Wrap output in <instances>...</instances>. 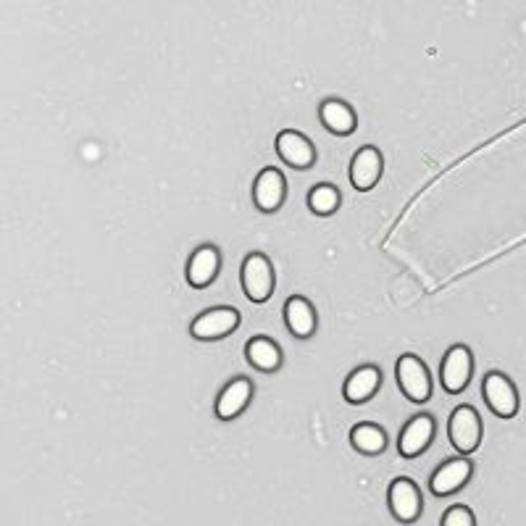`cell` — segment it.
<instances>
[{"label":"cell","instance_id":"cell-1","mask_svg":"<svg viewBox=\"0 0 526 526\" xmlns=\"http://www.w3.org/2000/svg\"><path fill=\"white\" fill-rule=\"evenodd\" d=\"M242 290L253 303H266L274 292V266L263 253H250L242 263Z\"/></svg>","mask_w":526,"mask_h":526},{"label":"cell","instance_id":"cell-2","mask_svg":"<svg viewBox=\"0 0 526 526\" xmlns=\"http://www.w3.org/2000/svg\"><path fill=\"white\" fill-rule=\"evenodd\" d=\"M482 395L487 400V406L500 419H513L519 413V392L513 387V382L500 371L487 374L482 382Z\"/></svg>","mask_w":526,"mask_h":526},{"label":"cell","instance_id":"cell-3","mask_svg":"<svg viewBox=\"0 0 526 526\" xmlns=\"http://www.w3.org/2000/svg\"><path fill=\"white\" fill-rule=\"evenodd\" d=\"M237 327H240V313L235 308H211V311L200 313L198 319L192 321L190 335L195 340L214 342L232 335Z\"/></svg>","mask_w":526,"mask_h":526},{"label":"cell","instance_id":"cell-4","mask_svg":"<svg viewBox=\"0 0 526 526\" xmlns=\"http://www.w3.org/2000/svg\"><path fill=\"white\" fill-rule=\"evenodd\" d=\"M398 384L403 395L413 403H427L432 395V379L424 361L416 356H403L398 361Z\"/></svg>","mask_w":526,"mask_h":526},{"label":"cell","instance_id":"cell-5","mask_svg":"<svg viewBox=\"0 0 526 526\" xmlns=\"http://www.w3.org/2000/svg\"><path fill=\"white\" fill-rule=\"evenodd\" d=\"M448 429L450 442L458 453H474L482 442V421H479V413L469 406L455 408Z\"/></svg>","mask_w":526,"mask_h":526},{"label":"cell","instance_id":"cell-6","mask_svg":"<svg viewBox=\"0 0 526 526\" xmlns=\"http://www.w3.org/2000/svg\"><path fill=\"white\" fill-rule=\"evenodd\" d=\"M471 371H474V358H471V350L466 345H453L448 350V356L442 358V369L440 379L442 387L448 392H463L466 384L471 382Z\"/></svg>","mask_w":526,"mask_h":526},{"label":"cell","instance_id":"cell-7","mask_svg":"<svg viewBox=\"0 0 526 526\" xmlns=\"http://www.w3.org/2000/svg\"><path fill=\"white\" fill-rule=\"evenodd\" d=\"M285 192L287 185L282 171L263 169L256 177V185H253V203H256L258 211H263V214H274L285 203Z\"/></svg>","mask_w":526,"mask_h":526},{"label":"cell","instance_id":"cell-8","mask_svg":"<svg viewBox=\"0 0 526 526\" xmlns=\"http://www.w3.org/2000/svg\"><path fill=\"white\" fill-rule=\"evenodd\" d=\"M277 153L292 169H311L316 164V148H313L311 140L300 132H292V129L279 132Z\"/></svg>","mask_w":526,"mask_h":526},{"label":"cell","instance_id":"cell-9","mask_svg":"<svg viewBox=\"0 0 526 526\" xmlns=\"http://www.w3.org/2000/svg\"><path fill=\"white\" fill-rule=\"evenodd\" d=\"M382 169V153H379L377 148H371V145L369 148H361L356 156H353V164H350V182L361 192L374 190L379 179H382Z\"/></svg>","mask_w":526,"mask_h":526},{"label":"cell","instance_id":"cell-10","mask_svg":"<svg viewBox=\"0 0 526 526\" xmlns=\"http://www.w3.org/2000/svg\"><path fill=\"white\" fill-rule=\"evenodd\" d=\"M219 266V250H216L214 245H203V248L195 250L190 256V261H187V282H190L192 287L203 290V287H208L214 282L216 274H219Z\"/></svg>","mask_w":526,"mask_h":526},{"label":"cell","instance_id":"cell-11","mask_svg":"<svg viewBox=\"0 0 526 526\" xmlns=\"http://www.w3.org/2000/svg\"><path fill=\"white\" fill-rule=\"evenodd\" d=\"M390 508L398 521H416L421 513V492L411 479H395L390 487Z\"/></svg>","mask_w":526,"mask_h":526},{"label":"cell","instance_id":"cell-12","mask_svg":"<svg viewBox=\"0 0 526 526\" xmlns=\"http://www.w3.org/2000/svg\"><path fill=\"white\" fill-rule=\"evenodd\" d=\"M434 437V419L427 416V413H421L416 419H411L400 434V455H406V458H416L419 453L429 448V442Z\"/></svg>","mask_w":526,"mask_h":526},{"label":"cell","instance_id":"cell-13","mask_svg":"<svg viewBox=\"0 0 526 526\" xmlns=\"http://www.w3.org/2000/svg\"><path fill=\"white\" fill-rule=\"evenodd\" d=\"M250 398H253V384H250V379L240 377L235 379V382H229L227 387L221 390L219 400H216V416L224 421L235 419V416H240V413L245 411Z\"/></svg>","mask_w":526,"mask_h":526},{"label":"cell","instance_id":"cell-14","mask_svg":"<svg viewBox=\"0 0 526 526\" xmlns=\"http://www.w3.org/2000/svg\"><path fill=\"white\" fill-rule=\"evenodd\" d=\"M379 384H382V371L377 366H361L348 377L345 382V400L358 406V403H366L377 395Z\"/></svg>","mask_w":526,"mask_h":526},{"label":"cell","instance_id":"cell-15","mask_svg":"<svg viewBox=\"0 0 526 526\" xmlns=\"http://www.w3.org/2000/svg\"><path fill=\"white\" fill-rule=\"evenodd\" d=\"M285 321L287 329H290L295 337H300V340H308V337L316 332V311H313L311 303H308L306 298H300V295L287 300Z\"/></svg>","mask_w":526,"mask_h":526},{"label":"cell","instance_id":"cell-16","mask_svg":"<svg viewBox=\"0 0 526 526\" xmlns=\"http://www.w3.org/2000/svg\"><path fill=\"white\" fill-rule=\"evenodd\" d=\"M319 116L321 121H324V127H327L332 135H350V132H356L358 127L356 111H353L348 103H342V100L337 98L324 100Z\"/></svg>","mask_w":526,"mask_h":526},{"label":"cell","instance_id":"cell-17","mask_svg":"<svg viewBox=\"0 0 526 526\" xmlns=\"http://www.w3.org/2000/svg\"><path fill=\"white\" fill-rule=\"evenodd\" d=\"M469 477L471 463L466 458H455L437 469V474L432 477V492L434 495H450V492L461 490L463 484L469 482Z\"/></svg>","mask_w":526,"mask_h":526},{"label":"cell","instance_id":"cell-18","mask_svg":"<svg viewBox=\"0 0 526 526\" xmlns=\"http://www.w3.org/2000/svg\"><path fill=\"white\" fill-rule=\"evenodd\" d=\"M245 356L261 371H277L279 366H282L279 345L274 340H269V337H253V340L245 345Z\"/></svg>","mask_w":526,"mask_h":526},{"label":"cell","instance_id":"cell-19","mask_svg":"<svg viewBox=\"0 0 526 526\" xmlns=\"http://www.w3.org/2000/svg\"><path fill=\"white\" fill-rule=\"evenodd\" d=\"M350 442H353V448L361 450L366 455H377L387 448V434H384L382 427L377 424H358L350 432Z\"/></svg>","mask_w":526,"mask_h":526},{"label":"cell","instance_id":"cell-20","mask_svg":"<svg viewBox=\"0 0 526 526\" xmlns=\"http://www.w3.org/2000/svg\"><path fill=\"white\" fill-rule=\"evenodd\" d=\"M308 208H311L316 216L335 214L337 208H340V192L332 185L313 187L311 195H308Z\"/></svg>","mask_w":526,"mask_h":526},{"label":"cell","instance_id":"cell-21","mask_svg":"<svg viewBox=\"0 0 526 526\" xmlns=\"http://www.w3.org/2000/svg\"><path fill=\"white\" fill-rule=\"evenodd\" d=\"M442 526H474V516H471L469 508H463V505H455L445 513V519H442Z\"/></svg>","mask_w":526,"mask_h":526}]
</instances>
